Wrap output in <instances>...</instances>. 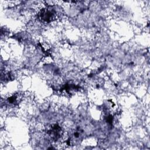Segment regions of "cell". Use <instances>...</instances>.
<instances>
[{
    "label": "cell",
    "instance_id": "1",
    "mask_svg": "<svg viewBox=\"0 0 150 150\" xmlns=\"http://www.w3.org/2000/svg\"><path fill=\"white\" fill-rule=\"evenodd\" d=\"M54 11L53 9H44L40 11L39 13L40 19L44 22H51L54 17Z\"/></svg>",
    "mask_w": 150,
    "mask_h": 150
}]
</instances>
